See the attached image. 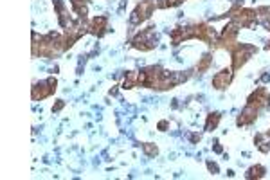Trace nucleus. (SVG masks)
I'll use <instances>...</instances> for the list:
<instances>
[{"label":"nucleus","mask_w":270,"mask_h":180,"mask_svg":"<svg viewBox=\"0 0 270 180\" xmlns=\"http://www.w3.org/2000/svg\"><path fill=\"white\" fill-rule=\"evenodd\" d=\"M61 52H65V40H63V33H56V31H50L47 35L40 36L38 40V52H36V58H58Z\"/></svg>","instance_id":"obj_1"},{"label":"nucleus","mask_w":270,"mask_h":180,"mask_svg":"<svg viewBox=\"0 0 270 180\" xmlns=\"http://www.w3.org/2000/svg\"><path fill=\"white\" fill-rule=\"evenodd\" d=\"M240 25L236 24V22L230 20L229 24L225 25L222 33L218 35V38L215 40V44L211 45V49H224L229 52L236 44H238V35H240Z\"/></svg>","instance_id":"obj_2"},{"label":"nucleus","mask_w":270,"mask_h":180,"mask_svg":"<svg viewBox=\"0 0 270 180\" xmlns=\"http://www.w3.org/2000/svg\"><path fill=\"white\" fill-rule=\"evenodd\" d=\"M258 52V47L256 45H250V44H238L232 47V49L229 50V54H230V60H232V63H230V69L234 70H240L241 67L245 65L247 61L252 58V56Z\"/></svg>","instance_id":"obj_3"},{"label":"nucleus","mask_w":270,"mask_h":180,"mask_svg":"<svg viewBox=\"0 0 270 180\" xmlns=\"http://www.w3.org/2000/svg\"><path fill=\"white\" fill-rule=\"evenodd\" d=\"M130 45L134 47V49L142 50V52L153 50L157 47L155 27L150 25V27H146V29H140V33H137V35L130 40Z\"/></svg>","instance_id":"obj_4"},{"label":"nucleus","mask_w":270,"mask_h":180,"mask_svg":"<svg viewBox=\"0 0 270 180\" xmlns=\"http://www.w3.org/2000/svg\"><path fill=\"white\" fill-rule=\"evenodd\" d=\"M159 9V0H140L137 7L132 11L130 15V24L132 25H140L153 15V11Z\"/></svg>","instance_id":"obj_5"},{"label":"nucleus","mask_w":270,"mask_h":180,"mask_svg":"<svg viewBox=\"0 0 270 180\" xmlns=\"http://www.w3.org/2000/svg\"><path fill=\"white\" fill-rule=\"evenodd\" d=\"M56 89H58V80H56L54 76H49L47 80L33 85V89H31V97H33V101H42L45 99V97L54 94Z\"/></svg>","instance_id":"obj_6"},{"label":"nucleus","mask_w":270,"mask_h":180,"mask_svg":"<svg viewBox=\"0 0 270 180\" xmlns=\"http://www.w3.org/2000/svg\"><path fill=\"white\" fill-rule=\"evenodd\" d=\"M170 38H171V45H173V47L184 44V42H187V40H193V38H195V24L179 25V27H175V29L170 33Z\"/></svg>","instance_id":"obj_7"},{"label":"nucleus","mask_w":270,"mask_h":180,"mask_svg":"<svg viewBox=\"0 0 270 180\" xmlns=\"http://www.w3.org/2000/svg\"><path fill=\"white\" fill-rule=\"evenodd\" d=\"M247 105L254 106V108H258V110H263V108H267V106H270V94L269 90L265 89V87H260V89H256L252 94L247 97Z\"/></svg>","instance_id":"obj_8"},{"label":"nucleus","mask_w":270,"mask_h":180,"mask_svg":"<svg viewBox=\"0 0 270 180\" xmlns=\"http://www.w3.org/2000/svg\"><path fill=\"white\" fill-rule=\"evenodd\" d=\"M232 80H234V70L230 69V67H227V69H222L220 72H216V74L213 76L211 85H213L215 90H225L230 87Z\"/></svg>","instance_id":"obj_9"},{"label":"nucleus","mask_w":270,"mask_h":180,"mask_svg":"<svg viewBox=\"0 0 270 180\" xmlns=\"http://www.w3.org/2000/svg\"><path fill=\"white\" fill-rule=\"evenodd\" d=\"M108 31V18L106 16H94L89 20V35H94L97 38H103Z\"/></svg>","instance_id":"obj_10"},{"label":"nucleus","mask_w":270,"mask_h":180,"mask_svg":"<svg viewBox=\"0 0 270 180\" xmlns=\"http://www.w3.org/2000/svg\"><path fill=\"white\" fill-rule=\"evenodd\" d=\"M258 115H260V110L258 108H254V106L250 105H245V108L240 112V115L236 117V126H250L252 123H256V119H258Z\"/></svg>","instance_id":"obj_11"},{"label":"nucleus","mask_w":270,"mask_h":180,"mask_svg":"<svg viewBox=\"0 0 270 180\" xmlns=\"http://www.w3.org/2000/svg\"><path fill=\"white\" fill-rule=\"evenodd\" d=\"M220 121H222V114H220V112H211V114L207 115V119H205L204 130L205 132L216 130V128H218V125H220Z\"/></svg>","instance_id":"obj_12"},{"label":"nucleus","mask_w":270,"mask_h":180,"mask_svg":"<svg viewBox=\"0 0 270 180\" xmlns=\"http://www.w3.org/2000/svg\"><path fill=\"white\" fill-rule=\"evenodd\" d=\"M134 87H139V70H130L126 72L125 81H123V89L130 90Z\"/></svg>","instance_id":"obj_13"},{"label":"nucleus","mask_w":270,"mask_h":180,"mask_svg":"<svg viewBox=\"0 0 270 180\" xmlns=\"http://www.w3.org/2000/svg\"><path fill=\"white\" fill-rule=\"evenodd\" d=\"M265 173H267V168L265 166H261V164H256V166H252V168H249L247 170V173H245V179H249V180H260V179H263L265 177Z\"/></svg>","instance_id":"obj_14"},{"label":"nucleus","mask_w":270,"mask_h":180,"mask_svg":"<svg viewBox=\"0 0 270 180\" xmlns=\"http://www.w3.org/2000/svg\"><path fill=\"white\" fill-rule=\"evenodd\" d=\"M211 65H213V54H211V52H205L200 58V61H198V65H196V72H198V74H204V72H207V70L211 69Z\"/></svg>","instance_id":"obj_15"},{"label":"nucleus","mask_w":270,"mask_h":180,"mask_svg":"<svg viewBox=\"0 0 270 180\" xmlns=\"http://www.w3.org/2000/svg\"><path fill=\"white\" fill-rule=\"evenodd\" d=\"M254 142L256 146L260 148V151H263V153H269L270 151V137L267 134H258L254 137Z\"/></svg>","instance_id":"obj_16"},{"label":"nucleus","mask_w":270,"mask_h":180,"mask_svg":"<svg viewBox=\"0 0 270 180\" xmlns=\"http://www.w3.org/2000/svg\"><path fill=\"white\" fill-rule=\"evenodd\" d=\"M140 148H142V151H144L148 157H157V155H159V148H157L155 144H151V142H142Z\"/></svg>","instance_id":"obj_17"},{"label":"nucleus","mask_w":270,"mask_h":180,"mask_svg":"<svg viewBox=\"0 0 270 180\" xmlns=\"http://www.w3.org/2000/svg\"><path fill=\"white\" fill-rule=\"evenodd\" d=\"M185 0H159V9H166V7H179L180 4H184Z\"/></svg>","instance_id":"obj_18"},{"label":"nucleus","mask_w":270,"mask_h":180,"mask_svg":"<svg viewBox=\"0 0 270 180\" xmlns=\"http://www.w3.org/2000/svg\"><path fill=\"white\" fill-rule=\"evenodd\" d=\"M36 52H38V33L33 31V58H36Z\"/></svg>","instance_id":"obj_19"},{"label":"nucleus","mask_w":270,"mask_h":180,"mask_svg":"<svg viewBox=\"0 0 270 180\" xmlns=\"http://www.w3.org/2000/svg\"><path fill=\"white\" fill-rule=\"evenodd\" d=\"M207 170H209L213 175H218V173H220V168H218V164H216V162H211V160H207Z\"/></svg>","instance_id":"obj_20"},{"label":"nucleus","mask_w":270,"mask_h":180,"mask_svg":"<svg viewBox=\"0 0 270 180\" xmlns=\"http://www.w3.org/2000/svg\"><path fill=\"white\" fill-rule=\"evenodd\" d=\"M63 106H65V101L58 99V101H56V105H52V114H58V112H60Z\"/></svg>","instance_id":"obj_21"},{"label":"nucleus","mask_w":270,"mask_h":180,"mask_svg":"<svg viewBox=\"0 0 270 180\" xmlns=\"http://www.w3.org/2000/svg\"><path fill=\"white\" fill-rule=\"evenodd\" d=\"M157 128H159L160 132H166L168 128H170V121H159V125H157Z\"/></svg>","instance_id":"obj_22"},{"label":"nucleus","mask_w":270,"mask_h":180,"mask_svg":"<svg viewBox=\"0 0 270 180\" xmlns=\"http://www.w3.org/2000/svg\"><path fill=\"white\" fill-rule=\"evenodd\" d=\"M260 24H261V25H263V27H265V29H267V31H270V15H269V16H267L265 20H261V22H260Z\"/></svg>","instance_id":"obj_23"},{"label":"nucleus","mask_w":270,"mask_h":180,"mask_svg":"<svg viewBox=\"0 0 270 180\" xmlns=\"http://www.w3.org/2000/svg\"><path fill=\"white\" fill-rule=\"evenodd\" d=\"M200 139H202L200 135H196V134L191 135V140H193V142H198V140H200Z\"/></svg>","instance_id":"obj_24"},{"label":"nucleus","mask_w":270,"mask_h":180,"mask_svg":"<svg viewBox=\"0 0 270 180\" xmlns=\"http://www.w3.org/2000/svg\"><path fill=\"white\" fill-rule=\"evenodd\" d=\"M215 151H216V153H222V146H220V144H216V146H215Z\"/></svg>","instance_id":"obj_25"},{"label":"nucleus","mask_w":270,"mask_h":180,"mask_svg":"<svg viewBox=\"0 0 270 180\" xmlns=\"http://www.w3.org/2000/svg\"><path fill=\"white\" fill-rule=\"evenodd\" d=\"M267 49H269V50H270V42H269V45H267Z\"/></svg>","instance_id":"obj_26"},{"label":"nucleus","mask_w":270,"mask_h":180,"mask_svg":"<svg viewBox=\"0 0 270 180\" xmlns=\"http://www.w3.org/2000/svg\"><path fill=\"white\" fill-rule=\"evenodd\" d=\"M267 135H269V137H270V128H269V132H267Z\"/></svg>","instance_id":"obj_27"}]
</instances>
